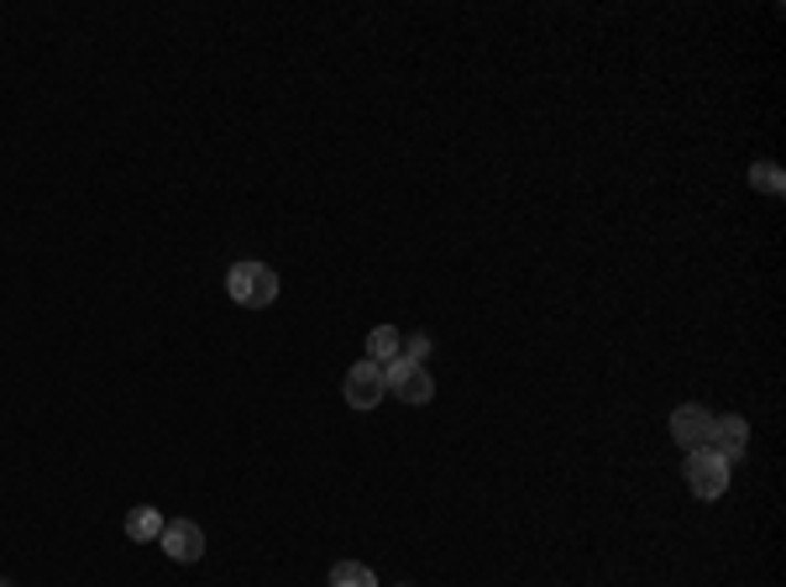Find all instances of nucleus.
<instances>
[{"instance_id":"4468645a","label":"nucleus","mask_w":786,"mask_h":587,"mask_svg":"<svg viewBox=\"0 0 786 587\" xmlns=\"http://www.w3.org/2000/svg\"><path fill=\"white\" fill-rule=\"evenodd\" d=\"M399 587H415V583H399Z\"/></svg>"},{"instance_id":"39448f33","label":"nucleus","mask_w":786,"mask_h":587,"mask_svg":"<svg viewBox=\"0 0 786 587\" xmlns=\"http://www.w3.org/2000/svg\"><path fill=\"white\" fill-rule=\"evenodd\" d=\"M703 446L719 457V462H740V457H745V446H750V426L740 420V415H713Z\"/></svg>"},{"instance_id":"f257e3e1","label":"nucleus","mask_w":786,"mask_h":587,"mask_svg":"<svg viewBox=\"0 0 786 587\" xmlns=\"http://www.w3.org/2000/svg\"><path fill=\"white\" fill-rule=\"evenodd\" d=\"M226 294L242 304V310H268V304L279 300V273L268 263H237L231 273H226Z\"/></svg>"},{"instance_id":"f8f14e48","label":"nucleus","mask_w":786,"mask_h":587,"mask_svg":"<svg viewBox=\"0 0 786 587\" xmlns=\"http://www.w3.org/2000/svg\"><path fill=\"white\" fill-rule=\"evenodd\" d=\"M399 357H409V363L425 367V357H430V336H404V352H399Z\"/></svg>"},{"instance_id":"f03ea898","label":"nucleus","mask_w":786,"mask_h":587,"mask_svg":"<svg viewBox=\"0 0 786 587\" xmlns=\"http://www.w3.org/2000/svg\"><path fill=\"white\" fill-rule=\"evenodd\" d=\"M384 388L394 399H404V405H430V399H436L430 373H425L420 363H409V357H394V363L384 367Z\"/></svg>"},{"instance_id":"0eeeda50","label":"nucleus","mask_w":786,"mask_h":587,"mask_svg":"<svg viewBox=\"0 0 786 587\" xmlns=\"http://www.w3.org/2000/svg\"><path fill=\"white\" fill-rule=\"evenodd\" d=\"M708 426H713V409H703V405L671 409V441L682 446V451H698V446L708 441Z\"/></svg>"},{"instance_id":"1a4fd4ad","label":"nucleus","mask_w":786,"mask_h":587,"mask_svg":"<svg viewBox=\"0 0 786 587\" xmlns=\"http://www.w3.org/2000/svg\"><path fill=\"white\" fill-rule=\"evenodd\" d=\"M126 535H132V541H158L163 535V514L158 509H132V514H126Z\"/></svg>"},{"instance_id":"20e7f679","label":"nucleus","mask_w":786,"mask_h":587,"mask_svg":"<svg viewBox=\"0 0 786 587\" xmlns=\"http://www.w3.org/2000/svg\"><path fill=\"white\" fill-rule=\"evenodd\" d=\"M342 394H346V405L352 409H378L388 399V388H384V367L378 363H357L352 373H346V384H342Z\"/></svg>"},{"instance_id":"ddd939ff","label":"nucleus","mask_w":786,"mask_h":587,"mask_svg":"<svg viewBox=\"0 0 786 587\" xmlns=\"http://www.w3.org/2000/svg\"><path fill=\"white\" fill-rule=\"evenodd\" d=\"M0 587H11V583H6V577H0Z\"/></svg>"},{"instance_id":"6e6552de","label":"nucleus","mask_w":786,"mask_h":587,"mask_svg":"<svg viewBox=\"0 0 786 587\" xmlns=\"http://www.w3.org/2000/svg\"><path fill=\"white\" fill-rule=\"evenodd\" d=\"M399 352H404V336L394 331V325H373V331H367V363L388 367Z\"/></svg>"},{"instance_id":"7ed1b4c3","label":"nucleus","mask_w":786,"mask_h":587,"mask_svg":"<svg viewBox=\"0 0 786 587\" xmlns=\"http://www.w3.org/2000/svg\"><path fill=\"white\" fill-rule=\"evenodd\" d=\"M687 488L698 493V499H724V488H729V462H719L708 446H698V451H687Z\"/></svg>"},{"instance_id":"9d476101","label":"nucleus","mask_w":786,"mask_h":587,"mask_svg":"<svg viewBox=\"0 0 786 587\" xmlns=\"http://www.w3.org/2000/svg\"><path fill=\"white\" fill-rule=\"evenodd\" d=\"M331 587H378V577H373L363 562H336V567H331Z\"/></svg>"},{"instance_id":"9b49d317","label":"nucleus","mask_w":786,"mask_h":587,"mask_svg":"<svg viewBox=\"0 0 786 587\" xmlns=\"http://www.w3.org/2000/svg\"><path fill=\"white\" fill-rule=\"evenodd\" d=\"M750 184H755V189H766V195H782L786 174L776 168V163H755V168H750Z\"/></svg>"},{"instance_id":"423d86ee","label":"nucleus","mask_w":786,"mask_h":587,"mask_svg":"<svg viewBox=\"0 0 786 587\" xmlns=\"http://www.w3.org/2000/svg\"><path fill=\"white\" fill-rule=\"evenodd\" d=\"M158 546L168 551V562H184V567H189V562L205 556V530L195 525V520H168L158 535Z\"/></svg>"}]
</instances>
